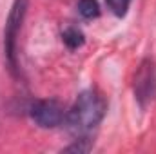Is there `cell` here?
I'll use <instances>...</instances> for the list:
<instances>
[{
  "label": "cell",
  "mask_w": 156,
  "mask_h": 154,
  "mask_svg": "<svg viewBox=\"0 0 156 154\" xmlns=\"http://www.w3.org/2000/svg\"><path fill=\"white\" fill-rule=\"evenodd\" d=\"M62 40H64V44H66L69 49H78V47L83 45L85 37H83V33H82L78 27H75V26H67V27L62 31Z\"/></svg>",
  "instance_id": "cell-5"
},
{
  "label": "cell",
  "mask_w": 156,
  "mask_h": 154,
  "mask_svg": "<svg viewBox=\"0 0 156 154\" xmlns=\"http://www.w3.org/2000/svg\"><path fill=\"white\" fill-rule=\"evenodd\" d=\"M29 116L42 129H55V127H58V125L64 123V120H66V109L55 98L37 100L29 107Z\"/></svg>",
  "instance_id": "cell-3"
},
{
  "label": "cell",
  "mask_w": 156,
  "mask_h": 154,
  "mask_svg": "<svg viewBox=\"0 0 156 154\" xmlns=\"http://www.w3.org/2000/svg\"><path fill=\"white\" fill-rule=\"evenodd\" d=\"M89 140H91L89 136L76 138V140H75V143H73V145H69V147H66L64 151H66V152H87V151H91V147H93V143H91Z\"/></svg>",
  "instance_id": "cell-8"
},
{
  "label": "cell",
  "mask_w": 156,
  "mask_h": 154,
  "mask_svg": "<svg viewBox=\"0 0 156 154\" xmlns=\"http://www.w3.org/2000/svg\"><path fill=\"white\" fill-rule=\"evenodd\" d=\"M134 96L142 107L156 96V69L151 60H144L134 75Z\"/></svg>",
  "instance_id": "cell-4"
},
{
  "label": "cell",
  "mask_w": 156,
  "mask_h": 154,
  "mask_svg": "<svg viewBox=\"0 0 156 154\" xmlns=\"http://www.w3.org/2000/svg\"><path fill=\"white\" fill-rule=\"evenodd\" d=\"M105 4H107V9H109L115 16L122 18V16L127 15V9H129V5H131V0H105Z\"/></svg>",
  "instance_id": "cell-7"
},
{
  "label": "cell",
  "mask_w": 156,
  "mask_h": 154,
  "mask_svg": "<svg viewBox=\"0 0 156 154\" xmlns=\"http://www.w3.org/2000/svg\"><path fill=\"white\" fill-rule=\"evenodd\" d=\"M27 13V0H15L5 20L4 29V54L13 76H18V35Z\"/></svg>",
  "instance_id": "cell-2"
},
{
  "label": "cell",
  "mask_w": 156,
  "mask_h": 154,
  "mask_svg": "<svg viewBox=\"0 0 156 154\" xmlns=\"http://www.w3.org/2000/svg\"><path fill=\"white\" fill-rule=\"evenodd\" d=\"M78 13L85 20H93L100 16V5L98 0H80L78 2Z\"/></svg>",
  "instance_id": "cell-6"
},
{
  "label": "cell",
  "mask_w": 156,
  "mask_h": 154,
  "mask_svg": "<svg viewBox=\"0 0 156 154\" xmlns=\"http://www.w3.org/2000/svg\"><path fill=\"white\" fill-rule=\"evenodd\" d=\"M105 111L107 103L104 96L94 89H85L78 94L71 109L66 113L64 125L76 138L89 136L104 120Z\"/></svg>",
  "instance_id": "cell-1"
}]
</instances>
